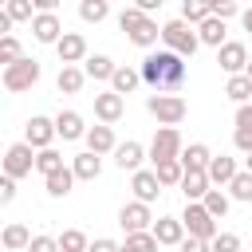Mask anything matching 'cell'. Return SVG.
Wrapping results in <instances>:
<instances>
[{
  "label": "cell",
  "instance_id": "c3c4849f",
  "mask_svg": "<svg viewBox=\"0 0 252 252\" xmlns=\"http://www.w3.org/2000/svg\"><path fill=\"white\" fill-rule=\"evenodd\" d=\"M161 4H165V0H134V8H142L146 16H150V12H158Z\"/></svg>",
  "mask_w": 252,
  "mask_h": 252
},
{
  "label": "cell",
  "instance_id": "7dc6e473",
  "mask_svg": "<svg viewBox=\"0 0 252 252\" xmlns=\"http://www.w3.org/2000/svg\"><path fill=\"white\" fill-rule=\"evenodd\" d=\"M232 146H236L240 154H248V150H252V130H232Z\"/></svg>",
  "mask_w": 252,
  "mask_h": 252
},
{
  "label": "cell",
  "instance_id": "484cf974",
  "mask_svg": "<svg viewBox=\"0 0 252 252\" xmlns=\"http://www.w3.org/2000/svg\"><path fill=\"white\" fill-rule=\"evenodd\" d=\"M209 146L205 142H189V146H181V154H177V161L185 165V169H205L209 165Z\"/></svg>",
  "mask_w": 252,
  "mask_h": 252
},
{
  "label": "cell",
  "instance_id": "9c48e42d",
  "mask_svg": "<svg viewBox=\"0 0 252 252\" xmlns=\"http://www.w3.org/2000/svg\"><path fill=\"white\" fill-rule=\"evenodd\" d=\"M181 154V134L177 126H161L150 142V161H165V158H177Z\"/></svg>",
  "mask_w": 252,
  "mask_h": 252
},
{
  "label": "cell",
  "instance_id": "ee69618b",
  "mask_svg": "<svg viewBox=\"0 0 252 252\" xmlns=\"http://www.w3.org/2000/svg\"><path fill=\"white\" fill-rule=\"evenodd\" d=\"M12 201H16V177L0 169V205H12Z\"/></svg>",
  "mask_w": 252,
  "mask_h": 252
},
{
  "label": "cell",
  "instance_id": "f1b7e54d",
  "mask_svg": "<svg viewBox=\"0 0 252 252\" xmlns=\"http://www.w3.org/2000/svg\"><path fill=\"white\" fill-rule=\"evenodd\" d=\"M138 83H142V75L134 67H114V75H110V91L114 94H130Z\"/></svg>",
  "mask_w": 252,
  "mask_h": 252
},
{
  "label": "cell",
  "instance_id": "30bf717a",
  "mask_svg": "<svg viewBox=\"0 0 252 252\" xmlns=\"http://www.w3.org/2000/svg\"><path fill=\"white\" fill-rule=\"evenodd\" d=\"M55 51H59V63H83L87 59V35L83 32H63L55 39Z\"/></svg>",
  "mask_w": 252,
  "mask_h": 252
},
{
  "label": "cell",
  "instance_id": "836d02e7",
  "mask_svg": "<svg viewBox=\"0 0 252 252\" xmlns=\"http://www.w3.org/2000/svg\"><path fill=\"white\" fill-rule=\"evenodd\" d=\"M122 252H158V240H154V232H150V228H142V232H126Z\"/></svg>",
  "mask_w": 252,
  "mask_h": 252
},
{
  "label": "cell",
  "instance_id": "db71d44e",
  "mask_svg": "<svg viewBox=\"0 0 252 252\" xmlns=\"http://www.w3.org/2000/svg\"><path fill=\"white\" fill-rule=\"evenodd\" d=\"M244 75H248V79H252V59H248V63H244Z\"/></svg>",
  "mask_w": 252,
  "mask_h": 252
},
{
  "label": "cell",
  "instance_id": "4dcf8cb0",
  "mask_svg": "<svg viewBox=\"0 0 252 252\" xmlns=\"http://www.w3.org/2000/svg\"><path fill=\"white\" fill-rule=\"evenodd\" d=\"M224 94L232 98V102H248L252 98V79L240 71V75H228V83H224Z\"/></svg>",
  "mask_w": 252,
  "mask_h": 252
},
{
  "label": "cell",
  "instance_id": "f546056e",
  "mask_svg": "<svg viewBox=\"0 0 252 252\" xmlns=\"http://www.w3.org/2000/svg\"><path fill=\"white\" fill-rule=\"evenodd\" d=\"M28 240H32L28 224H8V228L0 232V244H4L8 252H24V248H28Z\"/></svg>",
  "mask_w": 252,
  "mask_h": 252
},
{
  "label": "cell",
  "instance_id": "6da1fadb",
  "mask_svg": "<svg viewBox=\"0 0 252 252\" xmlns=\"http://www.w3.org/2000/svg\"><path fill=\"white\" fill-rule=\"evenodd\" d=\"M138 75H142V83H146L150 91H181L189 67H185V59H181L177 51L165 47V51H150V55L142 59Z\"/></svg>",
  "mask_w": 252,
  "mask_h": 252
},
{
  "label": "cell",
  "instance_id": "83f0119b",
  "mask_svg": "<svg viewBox=\"0 0 252 252\" xmlns=\"http://www.w3.org/2000/svg\"><path fill=\"white\" fill-rule=\"evenodd\" d=\"M181 173H185V165H181L177 158L154 161V177H158V185H161V189H165V185H177V181H181Z\"/></svg>",
  "mask_w": 252,
  "mask_h": 252
},
{
  "label": "cell",
  "instance_id": "d6986e66",
  "mask_svg": "<svg viewBox=\"0 0 252 252\" xmlns=\"http://www.w3.org/2000/svg\"><path fill=\"white\" fill-rule=\"evenodd\" d=\"M71 173H75V181H94L102 173V158L91 154V150H83V154L71 158Z\"/></svg>",
  "mask_w": 252,
  "mask_h": 252
},
{
  "label": "cell",
  "instance_id": "2e32d148",
  "mask_svg": "<svg viewBox=\"0 0 252 252\" xmlns=\"http://www.w3.org/2000/svg\"><path fill=\"white\" fill-rule=\"evenodd\" d=\"M55 134H59L63 142H75V138H83V134H87V122H83V114H79V110H59V114H55Z\"/></svg>",
  "mask_w": 252,
  "mask_h": 252
},
{
  "label": "cell",
  "instance_id": "ac0fdd59",
  "mask_svg": "<svg viewBox=\"0 0 252 252\" xmlns=\"http://www.w3.org/2000/svg\"><path fill=\"white\" fill-rule=\"evenodd\" d=\"M110 154H114V165H118V169H130V173L142 169V158H146L142 142H118Z\"/></svg>",
  "mask_w": 252,
  "mask_h": 252
},
{
  "label": "cell",
  "instance_id": "4316f807",
  "mask_svg": "<svg viewBox=\"0 0 252 252\" xmlns=\"http://www.w3.org/2000/svg\"><path fill=\"white\" fill-rule=\"evenodd\" d=\"M43 185H47V193H51V197H67V193H71V185H75L71 165H59L55 173H47V177H43Z\"/></svg>",
  "mask_w": 252,
  "mask_h": 252
},
{
  "label": "cell",
  "instance_id": "7402d4cb",
  "mask_svg": "<svg viewBox=\"0 0 252 252\" xmlns=\"http://www.w3.org/2000/svg\"><path fill=\"white\" fill-rule=\"evenodd\" d=\"M224 24H228V20H220V16H205V20L197 24V39H201L205 47H220V43H224Z\"/></svg>",
  "mask_w": 252,
  "mask_h": 252
},
{
  "label": "cell",
  "instance_id": "8d00e7d4",
  "mask_svg": "<svg viewBox=\"0 0 252 252\" xmlns=\"http://www.w3.org/2000/svg\"><path fill=\"white\" fill-rule=\"evenodd\" d=\"M201 205H205V209H209V217H217V220H220V217L228 213V197H224L220 189H213V185L205 189V197H201Z\"/></svg>",
  "mask_w": 252,
  "mask_h": 252
},
{
  "label": "cell",
  "instance_id": "7c38bea8",
  "mask_svg": "<svg viewBox=\"0 0 252 252\" xmlns=\"http://www.w3.org/2000/svg\"><path fill=\"white\" fill-rule=\"evenodd\" d=\"M150 205L146 201H130V205H122L118 209V224L126 228V232H142V228H150Z\"/></svg>",
  "mask_w": 252,
  "mask_h": 252
},
{
  "label": "cell",
  "instance_id": "9a60e30c",
  "mask_svg": "<svg viewBox=\"0 0 252 252\" xmlns=\"http://www.w3.org/2000/svg\"><path fill=\"white\" fill-rule=\"evenodd\" d=\"M32 35H35L39 43H55V39L63 35L59 16H55V12H35V16H32Z\"/></svg>",
  "mask_w": 252,
  "mask_h": 252
},
{
  "label": "cell",
  "instance_id": "ffe728a7",
  "mask_svg": "<svg viewBox=\"0 0 252 252\" xmlns=\"http://www.w3.org/2000/svg\"><path fill=\"white\" fill-rule=\"evenodd\" d=\"M236 169H240V165H236V158H224V154H213V158H209V165H205L209 185H228Z\"/></svg>",
  "mask_w": 252,
  "mask_h": 252
},
{
  "label": "cell",
  "instance_id": "f6af8a7d",
  "mask_svg": "<svg viewBox=\"0 0 252 252\" xmlns=\"http://www.w3.org/2000/svg\"><path fill=\"white\" fill-rule=\"evenodd\" d=\"M87 252H122V244H118V240H110V236H98V240H91V244H87Z\"/></svg>",
  "mask_w": 252,
  "mask_h": 252
},
{
  "label": "cell",
  "instance_id": "b9f144b4",
  "mask_svg": "<svg viewBox=\"0 0 252 252\" xmlns=\"http://www.w3.org/2000/svg\"><path fill=\"white\" fill-rule=\"evenodd\" d=\"M240 12V4L236 0H209V16H220V20H232Z\"/></svg>",
  "mask_w": 252,
  "mask_h": 252
},
{
  "label": "cell",
  "instance_id": "603a6c76",
  "mask_svg": "<svg viewBox=\"0 0 252 252\" xmlns=\"http://www.w3.org/2000/svg\"><path fill=\"white\" fill-rule=\"evenodd\" d=\"M177 185H181L185 201H201V197H205V189H209V173H205V169H185Z\"/></svg>",
  "mask_w": 252,
  "mask_h": 252
},
{
  "label": "cell",
  "instance_id": "5bb4252c",
  "mask_svg": "<svg viewBox=\"0 0 252 252\" xmlns=\"http://www.w3.org/2000/svg\"><path fill=\"white\" fill-rule=\"evenodd\" d=\"M130 189H134V201H146V205H154L158 193H161L154 169H134V173H130Z\"/></svg>",
  "mask_w": 252,
  "mask_h": 252
},
{
  "label": "cell",
  "instance_id": "52a82bcc",
  "mask_svg": "<svg viewBox=\"0 0 252 252\" xmlns=\"http://www.w3.org/2000/svg\"><path fill=\"white\" fill-rule=\"evenodd\" d=\"M181 224H185L189 236H201V240H213V236H217V217H209V209H205L201 201H185Z\"/></svg>",
  "mask_w": 252,
  "mask_h": 252
},
{
  "label": "cell",
  "instance_id": "e575fe53",
  "mask_svg": "<svg viewBox=\"0 0 252 252\" xmlns=\"http://www.w3.org/2000/svg\"><path fill=\"white\" fill-rule=\"evenodd\" d=\"M55 240H59V252H87V244H91L87 232H79V228H63Z\"/></svg>",
  "mask_w": 252,
  "mask_h": 252
},
{
  "label": "cell",
  "instance_id": "681fc988",
  "mask_svg": "<svg viewBox=\"0 0 252 252\" xmlns=\"http://www.w3.org/2000/svg\"><path fill=\"white\" fill-rule=\"evenodd\" d=\"M32 8H35V12H55L59 0H32Z\"/></svg>",
  "mask_w": 252,
  "mask_h": 252
},
{
  "label": "cell",
  "instance_id": "bcb514c9",
  "mask_svg": "<svg viewBox=\"0 0 252 252\" xmlns=\"http://www.w3.org/2000/svg\"><path fill=\"white\" fill-rule=\"evenodd\" d=\"M177 248H181V252H209V240H201V236H181Z\"/></svg>",
  "mask_w": 252,
  "mask_h": 252
},
{
  "label": "cell",
  "instance_id": "ab89813d",
  "mask_svg": "<svg viewBox=\"0 0 252 252\" xmlns=\"http://www.w3.org/2000/svg\"><path fill=\"white\" fill-rule=\"evenodd\" d=\"M24 55V47H20V39L8 32V35H0V67H8V63H16Z\"/></svg>",
  "mask_w": 252,
  "mask_h": 252
},
{
  "label": "cell",
  "instance_id": "44dd1931",
  "mask_svg": "<svg viewBox=\"0 0 252 252\" xmlns=\"http://www.w3.org/2000/svg\"><path fill=\"white\" fill-rule=\"evenodd\" d=\"M83 138H87V150H91V154H98V158H102V154H110V150L118 146V142H114V130H110L106 122H102V126H87V134H83Z\"/></svg>",
  "mask_w": 252,
  "mask_h": 252
},
{
  "label": "cell",
  "instance_id": "f35d334b",
  "mask_svg": "<svg viewBox=\"0 0 252 252\" xmlns=\"http://www.w3.org/2000/svg\"><path fill=\"white\" fill-rule=\"evenodd\" d=\"M4 12H8V20H12V24H24V20H32V16H35L32 0H4Z\"/></svg>",
  "mask_w": 252,
  "mask_h": 252
},
{
  "label": "cell",
  "instance_id": "ba28073f",
  "mask_svg": "<svg viewBox=\"0 0 252 252\" xmlns=\"http://www.w3.org/2000/svg\"><path fill=\"white\" fill-rule=\"evenodd\" d=\"M24 142H28L32 150L51 146V142H55V118H47V114H32L28 126H24Z\"/></svg>",
  "mask_w": 252,
  "mask_h": 252
},
{
  "label": "cell",
  "instance_id": "1f68e13d",
  "mask_svg": "<svg viewBox=\"0 0 252 252\" xmlns=\"http://www.w3.org/2000/svg\"><path fill=\"white\" fill-rule=\"evenodd\" d=\"M228 193H232V201L252 205V173H248V169H236L232 181H228Z\"/></svg>",
  "mask_w": 252,
  "mask_h": 252
},
{
  "label": "cell",
  "instance_id": "d6a6232c",
  "mask_svg": "<svg viewBox=\"0 0 252 252\" xmlns=\"http://www.w3.org/2000/svg\"><path fill=\"white\" fill-rule=\"evenodd\" d=\"M106 16H110V4L106 0H83L79 4V20L83 24H102Z\"/></svg>",
  "mask_w": 252,
  "mask_h": 252
},
{
  "label": "cell",
  "instance_id": "11a10c76",
  "mask_svg": "<svg viewBox=\"0 0 252 252\" xmlns=\"http://www.w3.org/2000/svg\"><path fill=\"white\" fill-rule=\"evenodd\" d=\"M0 8H4V0H0Z\"/></svg>",
  "mask_w": 252,
  "mask_h": 252
},
{
  "label": "cell",
  "instance_id": "7bdbcfd3",
  "mask_svg": "<svg viewBox=\"0 0 252 252\" xmlns=\"http://www.w3.org/2000/svg\"><path fill=\"white\" fill-rule=\"evenodd\" d=\"M24 252H59V240L55 236H32Z\"/></svg>",
  "mask_w": 252,
  "mask_h": 252
},
{
  "label": "cell",
  "instance_id": "5b68a950",
  "mask_svg": "<svg viewBox=\"0 0 252 252\" xmlns=\"http://www.w3.org/2000/svg\"><path fill=\"white\" fill-rule=\"evenodd\" d=\"M35 83H39V63H35V59L20 55L16 63H8V67H4V87H8L12 94H20V91H32Z\"/></svg>",
  "mask_w": 252,
  "mask_h": 252
},
{
  "label": "cell",
  "instance_id": "8fae6325",
  "mask_svg": "<svg viewBox=\"0 0 252 252\" xmlns=\"http://www.w3.org/2000/svg\"><path fill=\"white\" fill-rule=\"evenodd\" d=\"M217 63H220V71L240 75V71H244V63H248V47H244V43H236V39H224V43L217 47Z\"/></svg>",
  "mask_w": 252,
  "mask_h": 252
},
{
  "label": "cell",
  "instance_id": "f907efd6",
  "mask_svg": "<svg viewBox=\"0 0 252 252\" xmlns=\"http://www.w3.org/2000/svg\"><path fill=\"white\" fill-rule=\"evenodd\" d=\"M8 32H12V20H8V12L0 8V35H8Z\"/></svg>",
  "mask_w": 252,
  "mask_h": 252
},
{
  "label": "cell",
  "instance_id": "7a4b0ae2",
  "mask_svg": "<svg viewBox=\"0 0 252 252\" xmlns=\"http://www.w3.org/2000/svg\"><path fill=\"white\" fill-rule=\"evenodd\" d=\"M118 28H122V32H126V39H130V43H138V47H154V43H158V35H161L158 20H154V16H146L142 8H122V12H118Z\"/></svg>",
  "mask_w": 252,
  "mask_h": 252
},
{
  "label": "cell",
  "instance_id": "d4e9b609",
  "mask_svg": "<svg viewBox=\"0 0 252 252\" xmlns=\"http://www.w3.org/2000/svg\"><path fill=\"white\" fill-rule=\"evenodd\" d=\"M83 83H87L83 67H75V63H63V67H59V79H55V87H59L63 94H79V91H83Z\"/></svg>",
  "mask_w": 252,
  "mask_h": 252
},
{
  "label": "cell",
  "instance_id": "74e56055",
  "mask_svg": "<svg viewBox=\"0 0 252 252\" xmlns=\"http://www.w3.org/2000/svg\"><path fill=\"white\" fill-rule=\"evenodd\" d=\"M205 16H209V0H181V20H185V24L197 28Z\"/></svg>",
  "mask_w": 252,
  "mask_h": 252
},
{
  "label": "cell",
  "instance_id": "3957f363",
  "mask_svg": "<svg viewBox=\"0 0 252 252\" xmlns=\"http://www.w3.org/2000/svg\"><path fill=\"white\" fill-rule=\"evenodd\" d=\"M146 110H150L161 126H177V122L189 114V102H185L181 94H173V91H154V94L146 98Z\"/></svg>",
  "mask_w": 252,
  "mask_h": 252
},
{
  "label": "cell",
  "instance_id": "8992f818",
  "mask_svg": "<svg viewBox=\"0 0 252 252\" xmlns=\"http://www.w3.org/2000/svg\"><path fill=\"white\" fill-rule=\"evenodd\" d=\"M0 169L8 173V177H28L32 169H35V150L28 146V142H12L8 150H4V158H0Z\"/></svg>",
  "mask_w": 252,
  "mask_h": 252
},
{
  "label": "cell",
  "instance_id": "816d5d0a",
  "mask_svg": "<svg viewBox=\"0 0 252 252\" xmlns=\"http://www.w3.org/2000/svg\"><path fill=\"white\" fill-rule=\"evenodd\" d=\"M240 24H244V32H252V8H248V12H240Z\"/></svg>",
  "mask_w": 252,
  "mask_h": 252
},
{
  "label": "cell",
  "instance_id": "f5cc1de1",
  "mask_svg": "<svg viewBox=\"0 0 252 252\" xmlns=\"http://www.w3.org/2000/svg\"><path fill=\"white\" fill-rule=\"evenodd\" d=\"M244 169H248V173H252V150H248V154H244Z\"/></svg>",
  "mask_w": 252,
  "mask_h": 252
},
{
  "label": "cell",
  "instance_id": "cb8c5ba5",
  "mask_svg": "<svg viewBox=\"0 0 252 252\" xmlns=\"http://www.w3.org/2000/svg\"><path fill=\"white\" fill-rule=\"evenodd\" d=\"M114 67H118V63H114L110 55H87V59H83V75H87V79H102V83H110Z\"/></svg>",
  "mask_w": 252,
  "mask_h": 252
},
{
  "label": "cell",
  "instance_id": "4fadbf2b",
  "mask_svg": "<svg viewBox=\"0 0 252 252\" xmlns=\"http://www.w3.org/2000/svg\"><path fill=\"white\" fill-rule=\"evenodd\" d=\"M122 110H126L122 94H114V91H102V94H94V118H98V122L114 126V122L122 118Z\"/></svg>",
  "mask_w": 252,
  "mask_h": 252
},
{
  "label": "cell",
  "instance_id": "277c9868",
  "mask_svg": "<svg viewBox=\"0 0 252 252\" xmlns=\"http://www.w3.org/2000/svg\"><path fill=\"white\" fill-rule=\"evenodd\" d=\"M161 43H165L169 51H177L181 59H189V55L201 47L197 28H193V24H185L181 16H177V20H169V24H161Z\"/></svg>",
  "mask_w": 252,
  "mask_h": 252
},
{
  "label": "cell",
  "instance_id": "d590c367",
  "mask_svg": "<svg viewBox=\"0 0 252 252\" xmlns=\"http://www.w3.org/2000/svg\"><path fill=\"white\" fill-rule=\"evenodd\" d=\"M59 165H63V154H59V150H51V146L35 150V169H39L43 177H47V173H55Z\"/></svg>",
  "mask_w": 252,
  "mask_h": 252
},
{
  "label": "cell",
  "instance_id": "60d3db41",
  "mask_svg": "<svg viewBox=\"0 0 252 252\" xmlns=\"http://www.w3.org/2000/svg\"><path fill=\"white\" fill-rule=\"evenodd\" d=\"M209 252H240V236H236V232H220V228H217V236L209 240Z\"/></svg>",
  "mask_w": 252,
  "mask_h": 252
},
{
  "label": "cell",
  "instance_id": "e0dca14e",
  "mask_svg": "<svg viewBox=\"0 0 252 252\" xmlns=\"http://www.w3.org/2000/svg\"><path fill=\"white\" fill-rule=\"evenodd\" d=\"M150 232H154L158 244H181L185 224H181V217H158V220L150 224Z\"/></svg>",
  "mask_w": 252,
  "mask_h": 252
}]
</instances>
